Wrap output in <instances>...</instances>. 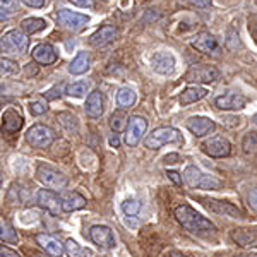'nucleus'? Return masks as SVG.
<instances>
[{"label":"nucleus","mask_w":257,"mask_h":257,"mask_svg":"<svg viewBox=\"0 0 257 257\" xmlns=\"http://www.w3.org/2000/svg\"><path fill=\"white\" fill-rule=\"evenodd\" d=\"M175 218L185 230L192 231V233H213V231L216 230V226H214L209 219L201 216L196 209H192L187 204L177 206Z\"/></svg>","instance_id":"f257e3e1"},{"label":"nucleus","mask_w":257,"mask_h":257,"mask_svg":"<svg viewBox=\"0 0 257 257\" xmlns=\"http://www.w3.org/2000/svg\"><path fill=\"white\" fill-rule=\"evenodd\" d=\"M170 143L182 144L184 143V138H182V134L177 131V128L160 127V128H155V131L148 136L146 141H144V146L148 149H160L161 146L170 144Z\"/></svg>","instance_id":"f03ea898"},{"label":"nucleus","mask_w":257,"mask_h":257,"mask_svg":"<svg viewBox=\"0 0 257 257\" xmlns=\"http://www.w3.org/2000/svg\"><path fill=\"white\" fill-rule=\"evenodd\" d=\"M184 182L190 189H204V190H214L219 189V180L214 177L206 175L196 167H187L184 172Z\"/></svg>","instance_id":"7ed1b4c3"},{"label":"nucleus","mask_w":257,"mask_h":257,"mask_svg":"<svg viewBox=\"0 0 257 257\" xmlns=\"http://www.w3.org/2000/svg\"><path fill=\"white\" fill-rule=\"evenodd\" d=\"M55 131L50 128L48 125H41V123H36L33 125L30 131L26 132V141L28 144H31L33 148L36 149H47L53 144L55 141Z\"/></svg>","instance_id":"20e7f679"},{"label":"nucleus","mask_w":257,"mask_h":257,"mask_svg":"<svg viewBox=\"0 0 257 257\" xmlns=\"http://www.w3.org/2000/svg\"><path fill=\"white\" fill-rule=\"evenodd\" d=\"M2 52L6 53H26L28 47H30V38L26 33L19 30H12L2 36Z\"/></svg>","instance_id":"39448f33"},{"label":"nucleus","mask_w":257,"mask_h":257,"mask_svg":"<svg viewBox=\"0 0 257 257\" xmlns=\"http://www.w3.org/2000/svg\"><path fill=\"white\" fill-rule=\"evenodd\" d=\"M36 175H38V180L41 184L48 189H64L69 182L64 173L48 167V165H40L38 170H36Z\"/></svg>","instance_id":"423d86ee"},{"label":"nucleus","mask_w":257,"mask_h":257,"mask_svg":"<svg viewBox=\"0 0 257 257\" xmlns=\"http://www.w3.org/2000/svg\"><path fill=\"white\" fill-rule=\"evenodd\" d=\"M219 77V70L213 65H204V64H199V65H192L187 74H185V81L187 82H202V84H208V82L216 81Z\"/></svg>","instance_id":"0eeeda50"},{"label":"nucleus","mask_w":257,"mask_h":257,"mask_svg":"<svg viewBox=\"0 0 257 257\" xmlns=\"http://www.w3.org/2000/svg\"><path fill=\"white\" fill-rule=\"evenodd\" d=\"M148 128V120L144 117H139V115H134L131 117L127 123V128H125V144L128 148H136L138 144L141 143V138L144 136Z\"/></svg>","instance_id":"6e6552de"},{"label":"nucleus","mask_w":257,"mask_h":257,"mask_svg":"<svg viewBox=\"0 0 257 257\" xmlns=\"http://www.w3.org/2000/svg\"><path fill=\"white\" fill-rule=\"evenodd\" d=\"M57 19H59V24L62 28L69 31H81L86 28V24L89 23V18L86 14H79V12H72L67 9H62L57 14Z\"/></svg>","instance_id":"1a4fd4ad"},{"label":"nucleus","mask_w":257,"mask_h":257,"mask_svg":"<svg viewBox=\"0 0 257 257\" xmlns=\"http://www.w3.org/2000/svg\"><path fill=\"white\" fill-rule=\"evenodd\" d=\"M89 237L96 243L98 247L101 248H111L115 245V237H113V231L110 230L108 226L105 225H94L91 226L89 230Z\"/></svg>","instance_id":"9d476101"},{"label":"nucleus","mask_w":257,"mask_h":257,"mask_svg":"<svg viewBox=\"0 0 257 257\" xmlns=\"http://www.w3.org/2000/svg\"><path fill=\"white\" fill-rule=\"evenodd\" d=\"M202 151L213 158H225L231 153V146L225 138H213L202 144Z\"/></svg>","instance_id":"9b49d317"},{"label":"nucleus","mask_w":257,"mask_h":257,"mask_svg":"<svg viewBox=\"0 0 257 257\" xmlns=\"http://www.w3.org/2000/svg\"><path fill=\"white\" fill-rule=\"evenodd\" d=\"M214 105L219 110H242L247 105V98L240 93H226L214 99Z\"/></svg>","instance_id":"f8f14e48"},{"label":"nucleus","mask_w":257,"mask_h":257,"mask_svg":"<svg viewBox=\"0 0 257 257\" xmlns=\"http://www.w3.org/2000/svg\"><path fill=\"white\" fill-rule=\"evenodd\" d=\"M38 204L43 209H47L52 214H55V216L60 213V211H64L62 209V199H59V196L50 189H41L38 192Z\"/></svg>","instance_id":"ddd939ff"},{"label":"nucleus","mask_w":257,"mask_h":257,"mask_svg":"<svg viewBox=\"0 0 257 257\" xmlns=\"http://www.w3.org/2000/svg\"><path fill=\"white\" fill-rule=\"evenodd\" d=\"M187 128L196 138H202V136H208L211 132H214L216 123L208 117H192L187 120Z\"/></svg>","instance_id":"4468645a"},{"label":"nucleus","mask_w":257,"mask_h":257,"mask_svg":"<svg viewBox=\"0 0 257 257\" xmlns=\"http://www.w3.org/2000/svg\"><path fill=\"white\" fill-rule=\"evenodd\" d=\"M151 65L158 74L168 76V74H172L173 70H175V59H173V55L168 52H158L153 55Z\"/></svg>","instance_id":"2eb2a0df"},{"label":"nucleus","mask_w":257,"mask_h":257,"mask_svg":"<svg viewBox=\"0 0 257 257\" xmlns=\"http://www.w3.org/2000/svg\"><path fill=\"white\" fill-rule=\"evenodd\" d=\"M86 115L91 118H99L105 111V98H103V93L99 89L93 91L89 94L88 99H86V106H84Z\"/></svg>","instance_id":"dca6fc26"},{"label":"nucleus","mask_w":257,"mask_h":257,"mask_svg":"<svg viewBox=\"0 0 257 257\" xmlns=\"http://www.w3.org/2000/svg\"><path fill=\"white\" fill-rule=\"evenodd\" d=\"M33 60L38 62L41 65H52L59 60V55H57L55 48L48 43H40L33 48Z\"/></svg>","instance_id":"f3484780"},{"label":"nucleus","mask_w":257,"mask_h":257,"mask_svg":"<svg viewBox=\"0 0 257 257\" xmlns=\"http://www.w3.org/2000/svg\"><path fill=\"white\" fill-rule=\"evenodd\" d=\"M202 202H204L206 208L209 211H213V213L223 214V216H230V218L242 216L240 209H237L233 204H230V202H221V201H216V199H202Z\"/></svg>","instance_id":"a211bd4d"},{"label":"nucleus","mask_w":257,"mask_h":257,"mask_svg":"<svg viewBox=\"0 0 257 257\" xmlns=\"http://www.w3.org/2000/svg\"><path fill=\"white\" fill-rule=\"evenodd\" d=\"M231 238L237 245L243 248H254L257 247V231L248 230V228H237L231 231Z\"/></svg>","instance_id":"6ab92c4d"},{"label":"nucleus","mask_w":257,"mask_h":257,"mask_svg":"<svg viewBox=\"0 0 257 257\" xmlns=\"http://www.w3.org/2000/svg\"><path fill=\"white\" fill-rule=\"evenodd\" d=\"M192 47L197 50V52L201 53H213L218 50V41L216 38H214L211 33L204 31V33H199V35L196 36V40L192 41Z\"/></svg>","instance_id":"aec40b11"},{"label":"nucleus","mask_w":257,"mask_h":257,"mask_svg":"<svg viewBox=\"0 0 257 257\" xmlns=\"http://www.w3.org/2000/svg\"><path fill=\"white\" fill-rule=\"evenodd\" d=\"M117 36H118L117 28H113V26H103V28H99V30L94 33L93 36H91L89 43L93 45V47H105V45L111 43L113 40H117Z\"/></svg>","instance_id":"412c9836"},{"label":"nucleus","mask_w":257,"mask_h":257,"mask_svg":"<svg viewBox=\"0 0 257 257\" xmlns=\"http://www.w3.org/2000/svg\"><path fill=\"white\" fill-rule=\"evenodd\" d=\"M23 117H21L19 111H16L14 108H9L7 111H4L2 115V131L6 134H14L23 127Z\"/></svg>","instance_id":"4be33fe9"},{"label":"nucleus","mask_w":257,"mask_h":257,"mask_svg":"<svg viewBox=\"0 0 257 257\" xmlns=\"http://www.w3.org/2000/svg\"><path fill=\"white\" fill-rule=\"evenodd\" d=\"M36 242H38L40 247L43 248L45 252H48L52 257H60L65 250V247H62V243H59V240H55L53 237L45 235V233L36 235Z\"/></svg>","instance_id":"5701e85b"},{"label":"nucleus","mask_w":257,"mask_h":257,"mask_svg":"<svg viewBox=\"0 0 257 257\" xmlns=\"http://www.w3.org/2000/svg\"><path fill=\"white\" fill-rule=\"evenodd\" d=\"M208 94V91L204 88H201V86H189L187 89L182 91L180 94V105L182 106H187V105H192V103L199 101V99H202Z\"/></svg>","instance_id":"b1692460"},{"label":"nucleus","mask_w":257,"mask_h":257,"mask_svg":"<svg viewBox=\"0 0 257 257\" xmlns=\"http://www.w3.org/2000/svg\"><path fill=\"white\" fill-rule=\"evenodd\" d=\"M86 206V197L81 196L79 192H70L62 199V209L65 213H72V211L82 209Z\"/></svg>","instance_id":"393cba45"},{"label":"nucleus","mask_w":257,"mask_h":257,"mask_svg":"<svg viewBox=\"0 0 257 257\" xmlns=\"http://www.w3.org/2000/svg\"><path fill=\"white\" fill-rule=\"evenodd\" d=\"M89 62H91V57L88 52H81L77 53V57L70 62L69 65V72L74 74V76H81V74L88 72L89 69Z\"/></svg>","instance_id":"a878e982"},{"label":"nucleus","mask_w":257,"mask_h":257,"mask_svg":"<svg viewBox=\"0 0 257 257\" xmlns=\"http://www.w3.org/2000/svg\"><path fill=\"white\" fill-rule=\"evenodd\" d=\"M136 99H138V96H136V93L131 88H122L117 93V103H118L120 108H123V110L132 108Z\"/></svg>","instance_id":"bb28decb"},{"label":"nucleus","mask_w":257,"mask_h":257,"mask_svg":"<svg viewBox=\"0 0 257 257\" xmlns=\"http://www.w3.org/2000/svg\"><path fill=\"white\" fill-rule=\"evenodd\" d=\"M65 252H67L69 257H93V252L89 248L81 247L74 238H69L65 242Z\"/></svg>","instance_id":"cd10ccee"},{"label":"nucleus","mask_w":257,"mask_h":257,"mask_svg":"<svg viewBox=\"0 0 257 257\" xmlns=\"http://www.w3.org/2000/svg\"><path fill=\"white\" fill-rule=\"evenodd\" d=\"M21 28H23V31L26 33V35H35V33L45 30V28H47V23L40 18H28L21 23Z\"/></svg>","instance_id":"c85d7f7f"},{"label":"nucleus","mask_w":257,"mask_h":257,"mask_svg":"<svg viewBox=\"0 0 257 257\" xmlns=\"http://www.w3.org/2000/svg\"><path fill=\"white\" fill-rule=\"evenodd\" d=\"M0 237H2V242H7V243L18 242V233H16V230L12 228L11 223H7V221L0 223Z\"/></svg>","instance_id":"c756f323"},{"label":"nucleus","mask_w":257,"mask_h":257,"mask_svg":"<svg viewBox=\"0 0 257 257\" xmlns=\"http://www.w3.org/2000/svg\"><path fill=\"white\" fill-rule=\"evenodd\" d=\"M86 91H88V82L81 81V82H72V84H69L67 88H65V94L74 96V98H81L86 94Z\"/></svg>","instance_id":"7c9ffc66"},{"label":"nucleus","mask_w":257,"mask_h":257,"mask_svg":"<svg viewBox=\"0 0 257 257\" xmlns=\"http://www.w3.org/2000/svg\"><path fill=\"white\" fill-rule=\"evenodd\" d=\"M0 9H2V21L7 19L11 14L19 11V0H0Z\"/></svg>","instance_id":"2f4dec72"},{"label":"nucleus","mask_w":257,"mask_h":257,"mask_svg":"<svg viewBox=\"0 0 257 257\" xmlns=\"http://www.w3.org/2000/svg\"><path fill=\"white\" fill-rule=\"evenodd\" d=\"M122 209L127 216H138L141 211V202L136 201V199H125L122 204Z\"/></svg>","instance_id":"473e14b6"},{"label":"nucleus","mask_w":257,"mask_h":257,"mask_svg":"<svg viewBox=\"0 0 257 257\" xmlns=\"http://www.w3.org/2000/svg\"><path fill=\"white\" fill-rule=\"evenodd\" d=\"M0 69H2L4 76H11V74H18L19 72L18 62H14L11 59H4V57H2V60H0Z\"/></svg>","instance_id":"72a5a7b5"},{"label":"nucleus","mask_w":257,"mask_h":257,"mask_svg":"<svg viewBox=\"0 0 257 257\" xmlns=\"http://www.w3.org/2000/svg\"><path fill=\"white\" fill-rule=\"evenodd\" d=\"M125 123H127V120H125V117H123L122 113H113V115H111L110 125H111V128H113L115 132L122 131V128L125 127Z\"/></svg>","instance_id":"f704fd0d"},{"label":"nucleus","mask_w":257,"mask_h":257,"mask_svg":"<svg viewBox=\"0 0 257 257\" xmlns=\"http://www.w3.org/2000/svg\"><path fill=\"white\" fill-rule=\"evenodd\" d=\"M255 148H257V139L255 136L248 134L245 139H243V153L245 155H254L255 153Z\"/></svg>","instance_id":"c9c22d12"},{"label":"nucleus","mask_w":257,"mask_h":257,"mask_svg":"<svg viewBox=\"0 0 257 257\" xmlns=\"http://www.w3.org/2000/svg\"><path fill=\"white\" fill-rule=\"evenodd\" d=\"M47 110H48V106H47V103H43V101H33L30 105V111L33 115H41Z\"/></svg>","instance_id":"e433bc0d"},{"label":"nucleus","mask_w":257,"mask_h":257,"mask_svg":"<svg viewBox=\"0 0 257 257\" xmlns=\"http://www.w3.org/2000/svg\"><path fill=\"white\" fill-rule=\"evenodd\" d=\"M187 2L194 7H209L213 0H187Z\"/></svg>","instance_id":"4c0bfd02"},{"label":"nucleus","mask_w":257,"mask_h":257,"mask_svg":"<svg viewBox=\"0 0 257 257\" xmlns=\"http://www.w3.org/2000/svg\"><path fill=\"white\" fill-rule=\"evenodd\" d=\"M23 2L30 7H35V9H40V7L45 6V0H23Z\"/></svg>","instance_id":"58836bf2"},{"label":"nucleus","mask_w":257,"mask_h":257,"mask_svg":"<svg viewBox=\"0 0 257 257\" xmlns=\"http://www.w3.org/2000/svg\"><path fill=\"white\" fill-rule=\"evenodd\" d=\"M167 175H168V178H170V180H172L175 185H182V177L178 175L177 172H168Z\"/></svg>","instance_id":"ea45409f"},{"label":"nucleus","mask_w":257,"mask_h":257,"mask_svg":"<svg viewBox=\"0 0 257 257\" xmlns=\"http://www.w3.org/2000/svg\"><path fill=\"white\" fill-rule=\"evenodd\" d=\"M0 254H2V257H21L18 252L11 250L9 247H2V250H0Z\"/></svg>","instance_id":"a19ab883"},{"label":"nucleus","mask_w":257,"mask_h":257,"mask_svg":"<svg viewBox=\"0 0 257 257\" xmlns=\"http://www.w3.org/2000/svg\"><path fill=\"white\" fill-rule=\"evenodd\" d=\"M70 2L77 7H93V2H91V0H70Z\"/></svg>","instance_id":"79ce46f5"},{"label":"nucleus","mask_w":257,"mask_h":257,"mask_svg":"<svg viewBox=\"0 0 257 257\" xmlns=\"http://www.w3.org/2000/svg\"><path fill=\"white\" fill-rule=\"evenodd\" d=\"M248 202H250V206L257 211V189H254L250 192V196H248Z\"/></svg>","instance_id":"37998d69"},{"label":"nucleus","mask_w":257,"mask_h":257,"mask_svg":"<svg viewBox=\"0 0 257 257\" xmlns=\"http://www.w3.org/2000/svg\"><path fill=\"white\" fill-rule=\"evenodd\" d=\"M177 160H178V155H168L167 158H165L167 163H177Z\"/></svg>","instance_id":"c03bdc74"},{"label":"nucleus","mask_w":257,"mask_h":257,"mask_svg":"<svg viewBox=\"0 0 257 257\" xmlns=\"http://www.w3.org/2000/svg\"><path fill=\"white\" fill-rule=\"evenodd\" d=\"M33 64H28V67H26V74L28 76H33V74H36V69L35 67H31Z\"/></svg>","instance_id":"a18cd8bd"},{"label":"nucleus","mask_w":257,"mask_h":257,"mask_svg":"<svg viewBox=\"0 0 257 257\" xmlns=\"http://www.w3.org/2000/svg\"><path fill=\"white\" fill-rule=\"evenodd\" d=\"M110 144H111V146H113V148H118V139L113 136V138L110 139Z\"/></svg>","instance_id":"49530a36"},{"label":"nucleus","mask_w":257,"mask_h":257,"mask_svg":"<svg viewBox=\"0 0 257 257\" xmlns=\"http://www.w3.org/2000/svg\"><path fill=\"white\" fill-rule=\"evenodd\" d=\"M170 257H187V255L180 254V252H172V254H170Z\"/></svg>","instance_id":"de8ad7c7"},{"label":"nucleus","mask_w":257,"mask_h":257,"mask_svg":"<svg viewBox=\"0 0 257 257\" xmlns=\"http://www.w3.org/2000/svg\"><path fill=\"white\" fill-rule=\"evenodd\" d=\"M235 257H257V254H248V255H235Z\"/></svg>","instance_id":"09e8293b"},{"label":"nucleus","mask_w":257,"mask_h":257,"mask_svg":"<svg viewBox=\"0 0 257 257\" xmlns=\"http://www.w3.org/2000/svg\"><path fill=\"white\" fill-rule=\"evenodd\" d=\"M35 257H47V255H43V254H35Z\"/></svg>","instance_id":"8fccbe9b"}]
</instances>
